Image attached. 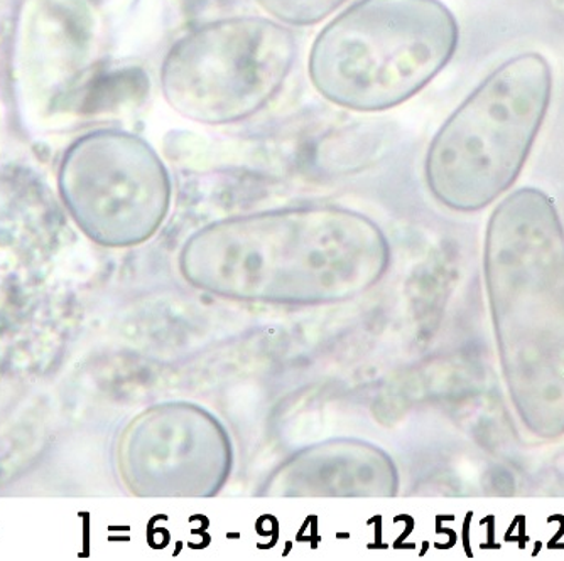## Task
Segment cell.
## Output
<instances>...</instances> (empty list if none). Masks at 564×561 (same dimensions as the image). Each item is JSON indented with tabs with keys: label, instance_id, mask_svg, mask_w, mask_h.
<instances>
[{
	"label": "cell",
	"instance_id": "obj_1",
	"mask_svg": "<svg viewBox=\"0 0 564 561\" xmlns=\"http://www.w3.org/2000/svg\"><path fill=\"white\" fill-rule=\"evenodd\" d=\"M379 224L340 206H297L225 218L186 240L180 271L224 299L328 304L354 299L388 274Z\"/></svg>",
	"mask_w": 564,
	"mask_h": 561
},
{
	"label": "cell",
	"instance_id": "obj_2",
	"mask_svg": "<svg viewBox=\"0 0 564 561\" xmlns=\"http://www.w3.org/2000/svg\"><path fill=\"white\" fill-rule=\"evenodd\" d=\"M458 37V22L440 0H357L315 37L307 76L340 109L386 112L446 68Z\"/></svg>",
	"mask_w": 564,
	"mask_h": 561
},
{
	"label": "cell",
	"instance_id": "obj_3",
	"mask_svg": "<svg viewBox=\"0 0 564 561\" xmlns=\"http://www.w3.org/2000/svg\"><path fill=\"white\" fill-rule=\"evenodd\" d=\"M553 97V72L540 53L494 69L456 107L427 147V187L455 211H478L518 179Z\"/></svg>",
	"mask_w": 564,
	"mask_h": 561
},
{
	"label": "cell",
	"instance_id": "obj_4",
	"mask_svg": "<svg viewBox=\"0 0 564 561\" xmlns=\"http://www.w3.org/2000/svg\"><path fill=\"white\" fill-rule=\"evenodd\" d=\"M296 56V36L274 19H215L170 47L161 65V91L183 119L230 125L261 112L278 97Z\"/></svg>",
	"mask_w": 564,
	"mask_h": 561
},
{
	"label": "cell",
	"instance_id": "obj_5",
	"mask_svg": "<svg viewBox=\"0 0 564 561\" xmlns=\"http://www.w3.org/2000/svg\"><path fill=\"white\" fill-rule=\"evenodd\" d=\"M59 193L75 223L109 249L148 242L166 220L173 183L148 141L119 129L78 139L63 157Z\"/></svg>",
	"mask_w": 564,
	"mask_h": 561
},
{
	"label": "cell",
	"instance_id": "obj_6",
	"mask_svg": "<svg viewBox=\"0 0 564 561\" xmlns=\"http://www.w3.org/2000/svg\"><path fill=\"white\" fill-rule=\"evenodd\" d=\"M348 0H256L269 18L288 28H306L325 21Z\"/></svg>",
	"mask_w": 564,
	"mask_h": 561
}]
</instances>
